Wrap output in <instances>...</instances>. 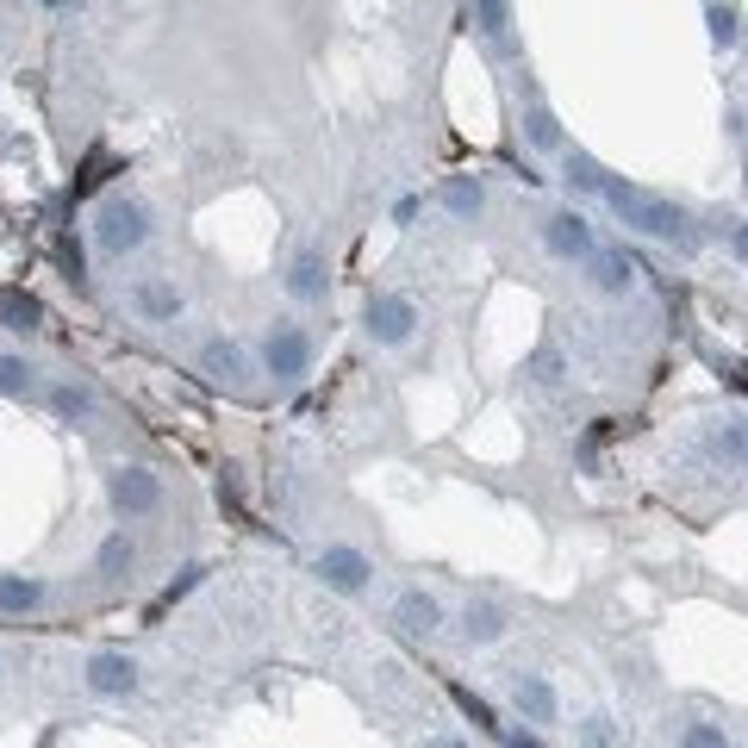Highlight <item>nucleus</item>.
Returning a JSON list of instances; mask_svg holds the SVG:
<instances>
[{
    "label": "nucleus",
    "mask_w": 748,
    "mask_h": 748,
    "mask_svg": "<svg viewBox=\"0 0 748 748\" xmlns=\"http://www.w3.org/2000/svg\"><path fill=\"white\" fill-rule=\"evenodd\" d=\"M599 193H605V206H612L624 225H636L643 237H673V244H686V212L673 206V200L643 193V188H630V181H617V175H605Z\"/></svg>",
    "instance_id": "f257e3e1"
},
{
    "label": "nucleus",
    "mask_w": 748,
    "mask_h": 748,
    "mask_svg": "<svg viewBox=\"0 0 748 748\" xmlns=\"http://www.w3.org/2000/svg\"><path fill=\"white\" fill-rule=\"evenodd\" d=\"M144 237H150V225H144V206H137V200H125V193L100 200V212H94V244L107 249V256H125V249H137Z\"/></svg>",
    "instance_id": "f03ea898"
},
{
    "label": "nucleus",
    "mask_w": 748,
    "mask_h": 748,
    "mask_svg": "<svg viewBox=\"0 0 748 748\" xmlns=\"http://www.w3.org/2000/svg\"><path fill=\"white\" fill-rule=\"evenodd\" d=\"M412 325H418V306H412L405 293H375V300H368V337H375V344H405Z\"/></svg>",
    "instance_id": "7ed1b4c3"
},
{
    "label": "nucleus",
    "mask_w": 748,
    "mask_h": 748,
    "mask_svg": "<svg viewBox=\"0 0 748 748\" xmlns=\"http://www.w3.org/2000/svg\"><path fill=\"white\" fill-rule=\"evenodd\" d=\"M263 356H269V375H275V381H300V375H306V362H312V337H306L300 325H275Z\"/></svg>",
    "instance_id": "20e7f679"
},
{
    "label": "nucleus",
    "mask_w": 748,
    "mask_h": 748,
    "mask_svg": "<svg viewBox=\"0 0 748 748\" xmlns=\"http://www.w3.org/2000/svg\"><path fill=\"white\" fill-rule=\"evenodd\" d=\"M543 244L556 249L561 263H587V256H593V231H587V219H580V212H549V219H543Z\"/></svg>",
    "instance_id": "39448f33"
},
{
    "label": "nucleus",
    "mask_w": 748,
    "mask_h": 748,
    "mask_svg": "<svg viewBox=\"0 0 748 748\" xmlns=\"http://www.w3.org/2000/svg\"><path fill=\"white\" fill-rule=\"evenodd\" d=\"M113 505L125 512V518H144V512L163 505V480H156L150 468H119L113 475Z\"/></svg>",
    "instance_id": "423d86ee"
},
{
    "label": "nucleus",
    "mask_w": 748,
    "mask_h": 748,
    "mask_svg": "<svg viewBox=\"0 0 748 748\" xmlns=\"http://www.w3.org/2000/svg\"><path fill=\"white\" fill-rule=\"evenodd\" d=\"M319 574H325V587H337V593H362L375 568H368L362 549H344V543H337V549H325V556H319Z\"/></svg>",
    "instance_id": "0eeeda50"
},
{
    "label": "nucleus",
    "mask_w": 748,
    "mask_h": 748,
    "mask_svg": "<svg viewBox=\"0 0 748 748\" xmlns=\"http://www.w3.org/2000/svg\"><path fill=\"white\" fill-rule=\"evenodd\" d=\"M88 692H100V699H125V692H137L132 655H94V661H88Z\"/></svg>",
    "instance_id": "6e6552de"
},
{
    "label": "nucleus",
    "mask_w": 748,
    "mask_h": 748,
    "mask_svg": "<svg viewBox=\"0 0 748 748\" xmlns=\"http://www.w3.org/2000/svg\"><path fill=\"white\" fill-rule=\"evenodd\" d=\"M587 269H593V288L599 293H630V281H636V263L624 256V249H593V256H587Z\"/></svg>",
    "instance_id": "1a4fd4ad"
},
{
    "label": "nucleus",
    "mask_w": 748,
    "mask_h": 748,
    "mask_svg": "<svg viewBox=\"0 0 748 748\" xmlns=\"http://www.w3.org/2000/svg\"><path fill=\"white\" fill-rule=\"evenodd\" d=\"M393 617H400V630H405V636H431V630L443 624V605H437L431 593H418V587H412V593H400Z\"/></svg>",
    "instance_id": "9d476101"
},
{
    "label": "nucleus",
    "mask_w": 748,
    "mask_h": 748,
    "mask_svg": "<svg viewBox=\"0 0 748 748\" xmlns=\"http://www.w3.org/2000/svg\"><path fill=\"white\" fill-rule=\"evenodd\" d=\"M456 636H461V643H499V636H505V612H499L493 599H475V605L461 612Z\"/></svg>",
    "instance_id": "9b49d317"
},
{
    "label": "nucleus",
    "mask_w": 748,
    "mask_h": 748,
    "mask_svg": "<svg viewBox=\"0 0 748 748\" xmlns=\"http://www.w3.org/2000/svg\"><path fill=\"white\" fill-rule=\"evenodd\" d=\"M200 368H206V375H219V381H244V375H249V356H244V344L212 337V344L200 349Z\"/></svg>",
    "instance_id": "f8f14e48"
},
{
    "label": "nucleus",
    "mask_w": 748,
    "mask_h": 748,
    "mask_svg": "<svg viewBox=\"0 0 748 748\" xmlns=\"http://www.w3.org/2000/svg\"><path fill=\"white\" fill-rule=\"evenodd\" d=\"M518 711L524 717H531V724H556V686H549V680H543V673H524L518 680Z\"/></svg>",
    "instance_id": "ddd939ff"
},
{
    "label": "nucleus",
    "mask_w": 748,
    "mask_h": 748,
    "mask_svg": "<svg viewBox=\"0 0 748 748\" xmlns=\"http://www.w3.org/2000/svg\"><path fill=\"white\" fill-rule=\"evenodd\" d=\"M288 293L293 300H319V293H325V256H319V249H300V256H293Z\"/></svg>",
    "instance_id": "4468645a"
},
{
    "label": "nucleus",
    "mask_w": 748,
    "mask_h": 748,
    "mask_svg": "<svg viewBox=\"0 0 748 748\" xmlns=\"http://www.w3.org/2000/svg\"><path fill=\"white\" fill-rule=\"evenodd\" d=\"M524 137H531V150H561V119L543 107V100H531V113H524Z\"/></svg>",
    "instance_id": "2eb2a0df"
},
{
    "label": "nucleus",
    "mask_w": 748,
    "mask_h": 748,
    "mask_svg": "<svg viewBox=\"0 0 748 748\" xmlns=\"http://www.w3.org/2000/svg\"><path fill=\"white\" fill-rule=\"evenodd\" d=\"M137 312H144V319H175V312H181V293H175L169 281H137Z\"/></svg>",
    "instance_id": "dca6fc26"
},
{
    "label": "nucleus",
    "mask_w": 748,
    "mask_h": 748,
    "mask_svg": "<svg viewBox=\"0 0 748 748\" xmlns=\"http://www.w3.org/2000/svg\"><path fill=\"white\" fill-rule=\"evenodd\" d=\"M51 412H57V418H88V412H94V393L76 387V381H63V387H51Z\"/></svg>",
    "instance_id": "f3484780"
},
{
    "label": "nucleus",
    "mask_w": 748,
    "mask_h": 748,
    "mask_svg": "<svg viewBox=\"0 0 748 748\" xmlns=\"http://www.w3.org/2000/svg\"><path fill=\"white\" fill-rule=\"evenodd\" d=\"M574 743L580 748H624V736H617L612 717H599V711H593V717H580V724H574Z\"/></svg>",
    "instance_id": "a211bd4d"
},
{
    "label": "nucleus",
    "mask_w": 748,
    "mask_h": 748,
    "mask_svg": "<svg viewBox=\"0 0 748 748\" xmlns=\"http://www.w3.org/2000/svg\"><path fill=\"white\" fill-rule=\"evenodd\" d=\"M443 206L456 212V219H475L487 206V193H480V181H443Z\"/></svg>",
    "instance_id": "6ab92c4d"
},
{
    "label": "nucleus",
    "mask_w": 748,
    "mask_h": 748,
    "mask_svg": "<svg viewBox=\"0 0 748 748\" xmlns=\"http://www.w3.org/2000/svg\"><path fill=\"white\" fill-rule=\"evenodd\" d=\"M38 599H44L38 580H20V574H7V580H0V612H32Z\"/></svg>",
    "instance_id": "aec40b11"
},
{
    "label": "nucleus",
    "mask_w": 748,
    "mask_h": 748,
    "mask_svg": "<svg viewBox=\"0 0 748 748\" xmlns=\"http://www.w3.org/2000/svg\"><path fill=\"white\" fill-rule=\"evenodd\" d=\"M0 319H7L13 331H32V325H38V300L20 293V288H7V293H0Z\"/></svg>",
    "instance_id": "412c9836"
},
{
    "label": "nucleus",
    "mask_w": 748,
    "mask_h": 748,
    "mask_svg": "<svg viewBox=\"0 0 748 748\" xmlns=\"http://www.w3.org/2000/svg\"><path fill=\"white\" fill-rule=\"evenodd\" d=\"M531 375H537L543 387H561V381H568V356H561V344H537V356H531Z\"/></svg>",
    "instance_id": "4be33fe9"
},
{
    "label": "nucleus",
    "mask_w": 748,
    "mask_h": 748,
    "mask_svg": "<svg viewBox=\"0 0 748 748\" xmlns=\"http://www.w3.org/2000/svg\"><path fill=\"white\" fill-rule=\"evenodd\" d=\"M475 20H480L487 38L505 44V32H512V0H475Z\"/></svg>",
    "instance_id": "5701e85b"
},
{
    "label": "nucleus",
    "mask_w": 748,
    "mask_h": 748,
    "mask_svg": "<svg viewBox=\"0 0 748 748\" xmlns=\"http://www.w3.org/2000/svg\"><path fill=\"white\" fill-rule=\"evenodd\" d=\"M705 25H711V44H717V51H736V38H743V20H736V7H711Z\"/></svg>",
    "instance_id": "b1692460"
},
{
    "label": "nucleus",
    "mask_w": 748,
    "mask_h": 748,
    "mask_svg": "<svg viewBox=\"0 0 748 748\" xmlns=\"http://www.w3.org/2000/svg\"><path fill=\"white\" fill-rule=\"evenodd\" d=\"M456 705L468 711V724L480 729V736H499V717H493V705L480 699V692H468V686H456Z\"/></svg>",
    "instance_id": "393cba45"
},
{
    "label": "nucleus",
    "mask_w": 748,
    "mask_h": 748,
    "mask_svg": "<svg viewBox=\"0 0 748 748\" xmlns=\"http://www.w3.org/2000/svg\"><path fill=\"white\" fill-rule=\"evenodd\" d=\"M125 568H132V543H125V537H107V543H100V574L119 580Z\"/></svg>",
    "instance_id": "a878e982"
},
{
    "label": "nucleus",
    "mask_w": 748,
    "mask_h": 748,
    "mask_svg": "<svg viewBox=\"0 0 748 748\" xmlns=\"http://www.w3.org/2000/svg\"><path fill=\"white\" fill-rule=\"evenodd\" d=\"M568 181H574V188H587V193H599V181H605V169H599L593 156H568Z\"/></svg>",
    "instance_id": "bb28decb"
},
{
    "label": "nucleus",
    "mask_w": 748,
    "mask_h": 748,
    "mask_svg": "<svg viewBox=\"0 0 748 748\" xmlns=\"http://www.w3.org/2000/svg\"><path fill=\"white\" fill-rule=\"evenodd\" d=\"M25 387H32L25 356H0V393H25Z\"/></svg>",
    "instance_id": "cd10ccee"
},
{
    "label": "nucleus",
    "mask_w": 748,
    "mask_h": 748,
    "mask_svg": "<svg viewBox=\"0 0 748 748\" xmlns=\"http://www.w3.org/2000/svg\"><path fill=\"white\" fill-rule=\"evenodd\" d=\"M200 574H206V568H188V574H181V580H175V587H169V593H163V599H156V612H169V605H175V599H188V593H193V587H200Z\"/></svg>",
    "instance_id": "c85d7f7f"
},
{
    "label": "nucleus",
    "mask_w": 748,
    "mask_h": 748,
    "mask_svg": "<svg viewBox=\"0 0 748 748\" xmlns=\"http://www.w3.org/2000/svg\"><path fill=\"white\" fill-rule=\"evenodd\" d=\"M686 748H729V736H724V729H711V724H692Z\"/></svg>",
    "instance_id": "c756f323"
},
{
    "label": "nucleus",
    "mask_w": 748,
    "mask_h": 748,
    "mask_svg": "<svg viewBox=\"0 0 748 748\" xmlns=\"http://www.w3.org/2000/svg\"><path fill=\"white\" fill-rule=\"evenodd\" d=\"M424 748H468L461 736H424Z\"/></svg>",
    "instance_id": "7c9ffc66"
}]
</instances>
